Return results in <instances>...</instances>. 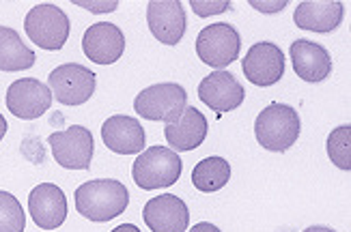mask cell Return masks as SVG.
Wrapping results in <instances>:
<instances>
[{
	"label": "cell",
	"mask_w": 351,
	"mask_h": 232,
	"mask_svg": "<svg viewBox=\"0 0 351 232\" xmlns=\"http://www.w3.org/2000/svg\"><path fill=\"white\" fill-rule=\"evenodd\" d=\"M75 211L90 222H110L130 205V192L121 181L95 179L82 183L73 194Z\"/></svg>",
	"instance_id": "1"
},
{
	"label": "cell",
	"mask_w": 351,
	"mask_h": 232,
	"mask_svg": "<svg viewBox=\"0 0 351 232\" xmlns=\"http://www.w3.org/2000/svg\"><path fill=\"white\" fill-rule=\"evenodd\" d=\"M300 129L302 123L295 107L278 101L263 107L254 120L256 142L271 153H285L291 149L298 142Z\"/></svg>",
	"instance_id": "2"
},
{
	"label": "cell",
	"mask_w": 351,
	"mask_h": 232,
	"mask_svg": "<svg viewBox=\"0 0 351 232\" xmlns=\"http://www.w3.org/2000/svg\"><path fill=\"white\" fill-rule=\"evenodd\" d=\"M183 162L173 149L166 146H149L145 149L132 166L134 183L141 190L154 192L160 188H171L181 177Z\"/></svg>",
	"instance_id": "3"
},
{
	"label": "cell",
	"mask_w": 351,
	"mask_h": 232,
	"mask_svg": "<svg viewBox=\"0 0 351 232\" xmlns=\"http://www.w3.org/2000/svg\"><path fill=\"white\" fill-rule=\"evenodd\" d=\"M24 30L28 39L33 41L37 48L56 52V50H63V45L67 43L71 24H69L67 13L58 5L43 3V5H35L26 13Z\"/></svg>",
	"instance_id": "4"
},
{
	"label": "cell",
	"mask_w": 351,
	"mask_h": 232,
	"mask_svg": "<svg viewBox=\"0 0 351 232\" xmlns=\"http://www.w3.org/2000/svg\"><path fill=\"white\" fill-rule=\"evenodd\" d=\"M188 107V92L181 84L162 82L141 90L134 99V112L147 120L175 123Z\"/></svg>",
	"instance_id": "5"
},
{
	"label": "cell",
	"mask_w": 351,
	"mask_h": 232,
	"mask_svg": "<svg viewBox=\"0 0 351 232\" xmlns=\"http://www.w3.org/2000/svg\"><path fill=\"white\" fill-rule=\"evenodd\" d=\"M241 50V37L237 33V28L231 24H209L205 26L196 37V54L203 60L205 65L216 67L222 71L231 63L239 58Z\"/></svg>",
	"instance_id": "6"
},
{
	"label": "cell",
	"mask_w": 351,
	"mask_h": 232,
	"mask_svg": "<svg viewBox=\"0 0 351 232\" xmlns=\"http://www.w3.org/2000/svg\"><path fill=\"white\" fill-rule=\"evenodd\" d=\"M52 97L63 105H82L93 97L97 80L95 73L84 65L65 63L48 75Z\"/></svg>",
	"instance_id": "7"
},
{
	"label": "cell",
	"mask_w": 351,
	"mask_h": 232,
	"mask_svg": "<svg viewBox=\"0 0 351 232\" xmlns=\"http://www.w3.org/2000/svg\"><path fill=\"white\" fill-rule=\"evenodd\" d=\"M52 157L58 166L67 170H88L93 159V133L82 125H71L63 131L48 136Z\"/></svg>",
	"instance_id": "8"
},
{
	"label": "cell",
	"mask_w": 351,
	"mask_h": 232,
	"mask_svg": "<svg viewBox=\"0 0 351 232\" xmlns=\"http://www.w3.org/2000/svg\"><path fill=\"white\" fill-rule=\"evenodd\" d=\"M7 107L13 116L33 120L43 116L52 105V90L37 77H20L7 88Z\"/></svg>",
	"instance_id": "9"
},
{
	"label": "cell",
	"mask_w": 351,
	"mask_h": 232,
	"mask_svg": "<svg viewBox=\"0 0 351 232\" xmlns=\"http://www.w3.org/2000/svg\"><path fill=\"white\" fill-rule=\"evenodd\" d=\"M241 71L254 86H274L285 75V54L276 43H254L241 60Z\"/></svg>",
	"instance_id": "10"
},
{
	"label": "cell",
	"mask_w": 351,
	"mask_h": 232,
	"mask_svg": "<svg viewBox=\"0 0 351 232\" xmlns=\"http://www.w3.org/2000/svg\"><path fill=\"white\" fill-rule=\"evenodd\" d=\"M198 97L209 110L224 114L233 112L246 99V90L237 82V77L228 71H213L198 84Z\"/></svg>",
	"instance_id": "11"
},
{
	"label": "cell",
	"mask_w": 351,
	"mask_h": 232,
	"mask_svg": "<svg viewBox=\"0 0 351 232\" xmlns=\"http://www.w3.org/2000/svg\"><path fill=\"white\" fill-rule=\"evenodd\" d=\"M28 213L41 230H56L67 220L65 192L54 183H39L28 196Z\"/></svg>",
	"instance_id": "12"
},
{
	"label": "cell",
	"mask_w": 351,
	"mask_h": 232,
	"mask_svg": "<svg viewBox=\"0 0 351 232\" xmlns=\"http://www.w3.org/2000/svg\"><path fill=\"white\" fill-rule=\"evenodd\" d=\"M151 35L164 45H177L186 35V9L179 0H151L147 5Z\"/></svg>",
	"instance_id": "13"
},
{
	"label": "cell",
	"mask_w": 351,
	"mask_h": 232,
	"mask_svg": "<svg viewBox=\"0 0 351 232\" xmlns=\"http://www.w3.org/2000/svg\"><path fill=\"white\" fill-rule=\"evenodd\" d=\"M143 220L151 232H186L190 226V209L181 198L162 194L145 205Z\"/></svg>",
	"instance_id": "14"
},
{
	"label": "cell",
	"mask_w": 351,
	"mask_h": 232,
	"mask_svg": "<svg viewBox=\"0 0 351 232\" xmlns=\"http://www.w3.org/2000/svg\"><path fill=\"white\" fill-rule=\"evenodd\" d=\"M82 52L97 65H112L125 52L123 30L112 22H97L88 26L82 37Z\"/></svg>",
	"instance_id": "15"
},
{
	"label": "cell",
	"mask_w": 351,
	"mask_h": 232,
	"mask_svg": "<svg viewBox=\"0 0 351 232\" xmlns=\"http://www.w3.org/2000/svg\"><path fill=\"white\" fill-rule=\"evenodd\" d=\"M101 140L106 149H110L117 155H136L145 151V127L141 125L138 118L114 114L104 120L101 125Z\"/></svg>",
	"instance_id": "16"
},
{
	"label": "cell",
	"mask_w": 351,
	"mask_h": 232,
	"mask_svg": "<svg viewBox=\"0 0 351 232\" xmlns=\"http://www.w3.org/2000/svg\"><path fill=\"white\" fill-rule=\"evenodd\" d=\"M293 71L304 82H324L332 71V56L322 43L295 39L291 43Z\"/></svg>",
	"instance_id": "17"
},
{
	"label": "cell",
	"mask_w": 351,
	"mask_h": 232,
	"mask_svg": "<svg viewBox=\"0 0 351 232\" xmlns=\"http://www.w3.org/2000/svg\"><path fill=\"white\" fill-rule=\"evenodd\" d=\"M345 7L339 0H304L295 7L293 24L313 33H332L343 22Z\"/></svg>",
	"instance_id": "18"
},
{
	"label": "cell",
	"mask_w": 351,
	"mask_h": 232,
	"mask_svg": "<svg viewBox=\"0 0 351 232\" xmlns=\"http://www.w3.org/2000/svg\"><path fill=\"white\" fill-rule=\"evenodd\" d=\"M207 131H209V123L205 114L198 112L196 107L188 105L175 123L166 125L164 136H166V142L173 146L175 153H183V151H194L201 146L207 138Z\"/></svg>",
	"instance_id": "19"
},
{
	"label": "cell",
	"mask_w": 351,
	"mask_h": 232,
	"mask_svg": "<svg viewBox=\"0 0 351 232\" xmlns=\"http://www.w3.org/2000/svg\"><path fill=\"white\" fill-rule=\"evenodd\" d=\"M35 52L22 41L18 30L0 26V71H24L35 65Z\"/></svg>",
	"instance_id": "20"
},
{
	"label": "cell",
	"mask_w": 351,
	"mask_h": 232,
	"mask_svg": "<svg viewBox=\"0 0 351 232\" xmlns=\"http://www.w3.org/2000/svg\"><path fill=\"white\" fill-rule=\"evenodd\" d=\"M192 185L203 194H213L231 181V164L224 157H205L192 170Z\"/></svg>",
	"instance_id": "21"
},
{
	"label": "cell",
	"mask_w": 351,
	"mask_h": 232,
	"mask_svg": "<svg viewBox=\"0 0 351 232\" xmlns=\"http://www.w3.org/2000/svg\"><path fill=\"white\" fill-rule=\"evenodd\" d=\"M328 157L332 159V164L341 168V170H351V127L349 125H341L334 129L328 136Z\"/></svg>",
	"instance_id": "22"
},
{
	"label": "cell",
	"mask_w": 351,
	"mask_h": 232,
	"mask_svg": "<svg viewBox=\"0 0 351 232\" xmlns=\"http://www.w3.org/2000/svg\"><path fill=\"white\" fill-rule=\"evenodd\" d=\"M26 215L20 200L0 190V232H24Z\"/></svg>",
	"instance_id": "23"
},
{
	"label": "cell",
	"mask_w": 351,
	"mask_h": 232,
	"mask_svg": "<svg viewBox=\"0 0 351 232\" xmlns=\"http://www.w3.org/2000/svg\"><path fill=\"white\" fill-rule=\"evenodd\" d=\"M190 7L192 11L198 15V18H209V15H218V13H224L231 9V3L228 0H218V3H203V0H190Z\"/></svg>",
	"instance_id": "24"
},
{
	"label": "cell",
	"mask_w": 351,
	"mask_h": 232,
	"mask_svg": "<svg viewBox=\"0 0 351 232\" xmlns=\"http://www.w3.org/2000/svg\"><path fill=\"white\" fill-rule=\"evenodd\" d=\"M73 5L84 7V9L93 11V13H112V11H117V7H119L117 0H112V3H93V0H73Z\"/></svg>",
	"instance_id": "25"
},
{
	"label": "cell",
	"mask_w": 351,
	"mask_h": 232,
	"mask_svg": "<svg viewBox=\"0 0 351 232\" xmlns=\"http://www.w3.org/2000/svg\"><path fill=\"white\" fill-rule=\"evenodd\" d=\"M250 7H254L261 13H278L287 7V0H280V3H265V0H250Z\"/></svg>",
	"instance_id": "26"
},
{
	"label": "cell",
	"mask_w": 351,
	"mask_h": 232,
	"mask_svg": "<svg viewBox=\"0 0 351 232\" xmlns=\"http://www.w3.org/2000/svg\"><path fill=\"white\" fill-rule=\"evenodd\" d=\"M186 232H222L218 226H213V224H209V222H198V224H194L190 230H186Z\"/></svg>",
	"instance_id": "27"
},
{
	"label": "cell",
	"mask_w": 351,
	"mask_h": 232,
	"mask_svg": "<svg viewBox=\"0 0 351 232\" xmlns=\"http://www.w3.org/2000/svg\"><path fill=\"white\" fill-rule=\"evenodd\" d=\"M110 232H141V228H138V226H134V224H121V226H117V228L110 230Z\"/></svg>",
	"instance_id": "28"
},
{
	"label": "cell",
	"mask_w": 351,
	"mask_h": 232,
	"mask_svg": "<svg viewBox=\"0 0 351 232\" xmlns=\"http://www.w3.org/2000/svg\"><path fill=\"white\" fill-rule=\"evenodd\" d=\"M5 136H7V120H5L3 112H0V142H3Z\"/></svg>",
	"instance_id": "29"
},
{
	"label": "cell",
	"mask_w": 351,
	"mask_h": 232,
	"mask_svg": "<svg viewBox=\"0 0 351 232\" xmlns=\"http://www.w3.org/2000/svg\"><path fill=\"white\" fill-rule=\"evenodd\" d=\"M304 232H337V230H332L328 226H311V228H306Z\"/></svg>",
	"instance_id": "30"
}]
</instances>
